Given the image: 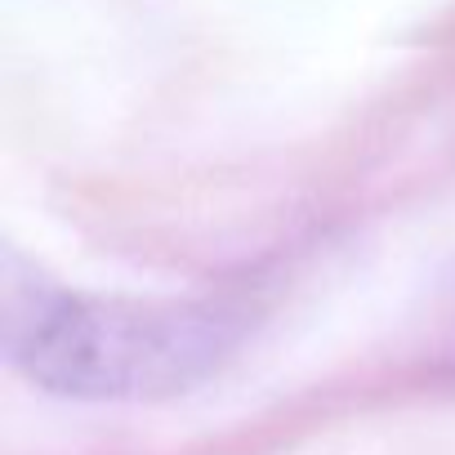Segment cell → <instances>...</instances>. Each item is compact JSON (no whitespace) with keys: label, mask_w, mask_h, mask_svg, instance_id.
Segmentation results:
<instances>
[{"label":"cell","mask_w":455,"mask_h":455,"mask_svg":"<svg viewBox=\"0 0 455 455\" xmlns=\"http://www.w3.org/2000/svg\"><path fill=\"white\" fill-rule=\"evenodd\" d=\"M5 357L45 393L72 402H165L192 393L237 357L251 313L228 299H125L81 295L19 255L0 282Z\"/></svg>","instance_id":"1"},{"label":"cell","mask_w":455,"mask_h":455,"mask_svg":"<svg viewBox=\"0 0 455 455\" xmlns=\"http://www.w3.org/2000/svg\"><path fill=\"white\" fill-rule=\"evenodd\" d=\"M451 322H455V282H451Z\"/></svg>","instance_id":"2"}]
</instances>
